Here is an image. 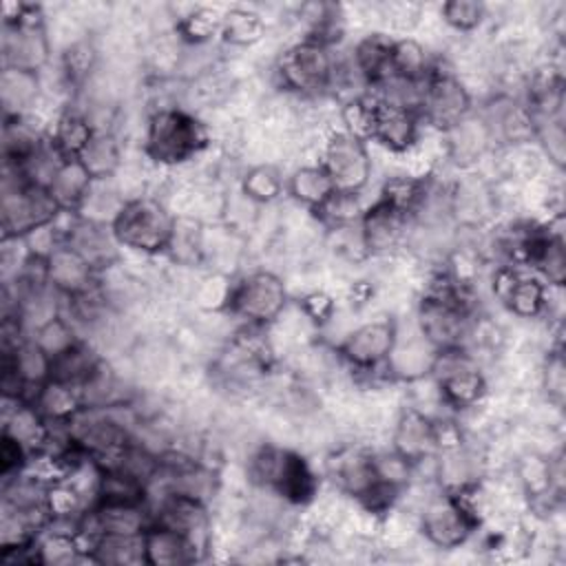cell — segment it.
<instances>
[{
    "label": "cell",
    "mask_w": 566,
    "mask_h": 566,
    "mask_svg": "<svg viewBox=\"0 0 566 566\" xmlns=\"http://www.w3.org/2000/svg\"><path fill=\"white\" fill-rule=\"evenodd\" d=\"M245 475L252 486L290 506L312 504L321 489V480L310 460L303 453L274 442H263L248 455Z\"/></svg>",
    "instance_id": "obj_1"
},
{
    "label": "cell",
    "mask_w": 566,
    "mask_h": 566,
    "mask_svg": "<svg viewBox=\"0 0 566 566\" xmlns=\"http://www.w3.org/2000/svg\"><path fill=\"white\" fill-rule=\"evenodd\" d=\"M212 144L208 124L184 106H157L144 128L142 153L157 166L177 168Z\"/></svg>",
    "instance_id": "obj_2"
},
{
    "label": "cell",
    "mask_w": 566,
    "mask_h": 566,
    "mask_svg": "<svg viewBox=\"0 0 566 566\" xmlns=\"http://www.w3.org/2000/svg\"><path fill=\"white\" fill-rule=\"evenodd\" d=\"M175 223L177 212L166 201L153 195H139L124 201L111 228L122 248L144 256H157L168 252Z\"/></svg>",
    "instance_id": "obj_3"
},
{
    "label": "cell",
    "mask_w": 566,
    "mask_h": 566,
    "mask_svg": "<svg viewBox=\"0 0 566 566\" xmlns=\"http://www.w3.org/2000/svg\"><path fill=\"white\" fill-rule=\"evenodd\" d=\"M290 292L285 281L265 268L250 270L230 281L223 314L241 321V325L272 327L287 310Z\"/></svg>",
    "instance_id": "obj_4"
},
{
    "label": "cell",
    "mask_w": 566,
    "mask_h": 566,
    "mask_svg": "<svg viewBox=\"0 0 566 566\" xmlns=\"http://www.w3.org/2000/svg\"><path fill=\"white\" fill-rule=\"evenodd\" d=\"M53 44L46 18L38 4H4L2 66L42 73L51 62Z\"/></svg>",
    "instance_id": "obj_5"
},
{
    "label": "cell",
    "mask_w": 566,
    "mask_h": 566,
    "mask_svg": "<svg viewBox=\"0 0 566 566\" xmlns=\"http://www.w3.org/2000/svg\"><path fill=\"white\" fill-rule=\"evenodd\" d=\"M336 53L312 40H296L283 49L274 64L279 88L298 99L327 95L336 66Z\"/></svg>",
    "instance_id": "obj_6"
},
{
    "label": "cell",
    "mask_w": 566,
    "mask_h": 566,
    "mask_svg": "<svg viewBox=\"0 0 566 566\" xmlns=\"http://www.w3.org/2000/svg\"><path fill=\"white\" fill-rule=\"evenodd\" d=\"M0 214L2 237L22 239L42 226L55 223L62 214V208L49 188L29 184L13 168L4 166Z\"/></svg>",
    "instance_id": "obj_7"
},
{
    "label": "cell",
    "mask_w": 566,
    "mask_h": 566,
    "mask_svg": "<svg viewBox=\"0 0 566 566\" xmlns=\"http://www.w3.org/2000/svg\"><path fill=\"white\" fill-rule=\"evenodd\" d=\"M396 334H398V318L394 316L369 318L347 329L343 338L334 345V354L354 374L385 378L382 369L394 349Z\"/></svg>",
    "instance_id": "obj_8"
},
{
    "label": "cell",
    "mask_w": 566,
    "mask_h": 566,
    "mask_svg": "<svg viewBox=\"0 0 566 566\" xmlns=\"http://www.w3.org/2000/svg\"><path fill=\"white\" fill-rule=\"evenodd\" d=\"M473 113V97L462 77L442 66L440 60L422 82L418 115L422 126H431L438 133H447Z\"/></svg>",
    "instance_id": "obj_9"
},
{
    "label": "cell",
    "mask_w": 566,
    "mask_h": 566,
    "mask_svg": "<svg viewBox=\"0 0 566 566\" xmlns=\"http://www.w3.org/2000/svg\"><path fill=\"white\" fill-rule=\"evenodd\" d=\"M318 164L338 192L363 195L374 172V159L367 142L347 133L345 128L327 133L318 153Z\"/></svg>",
    "instance_id": "obj_10"
},
{
    "label": "cell",
    "mask_w": 566,
    "mask_h": 566,
    "mask_svg": "<svg viewBox=\"0 0 566 566\" xmlns=\"http://www.w3.org/2000/svg\"><path fill=\"white\" fill-rule=\"evenodd\" d=\"M367 97H369L367 142H374L394 155L411 153L418 146L420 133H422V119L418 111L382 99L374 93H367Z\"/></svg>",
    "instance_id": "obj_11"
},
{
    "label": "cell",
    "mask_w": 566,
    "mask_h": 566,
    "mask_svg": "<svg viewBox=\"0 0 566 566\" xmlns=\"http://www.w3.org/2000/svg\"><path fill=\"white\" fill-rule=\"evenodd\" d=\"M493 294L500 305L517 318H542L548 312L551 287L533 272L517 265H497L493 272Z\"/></svg>",
    "instance_id": "obj_12"
},
{
    "label": "cell",
    "mask_w": 566,
    "mask_h": 566,
    "mask_svg": "<svg viewBox=\"0 0 566 566\" xmlns=\"http://www.w3.org/2000/svg\"><path fill=\"white\" fill-rule=\"evenodd\" d=\"M413 219L380 197L369 203L358 221V232L367 256H389L405 248Z\"/></svg>",
    "instance_id": "obj_13"
},
{
    "label": "cell",
    "mask_w": 566,
    "mask_h": 566,
    "mask_svg": "<svg viewBox=\"0 0 566 566\" xmlns=\"http://www.w3.org/2000/svg\"><path fill=\"white\" fill-rule=\"evenodd\" d=\"M153 522L166 524L188 535L201 551L208 548L212 537L210 504L179 491H161L155 506H150Z\"/></svg>",
    "instance_id": "obj_14"
},
{
    "label": "cell",
    "mask_w": 566,
    "mask_h": 566,
    "mask_svg": "<svg viewBox=\"0 0 566 566\" xmlns=\"http://www.w3.org/2000/svg\"><path fill=\"white\" fill-rule=\"evenodd\" d=\"M389 442H391L389 449H394L398 455H402L416 469H420L424 462L433 460L440 451L438 433H436V416H429L427 411L413 405L402 407L394 420Z\"/></svg>",
    "instance_id": "obj_15"
},
{
    "label": "cell",
    "mask_w": 566,
    "mask_h": 566,
    "mask_svg": "<svg viewBox=\"0 0 566 566\" xmlns=\"http://www.w3.org/2000/svg\"><path fill=\"white\" fill-rule=\"evenodd\" d=\"M64 243L73 248L95 272H104L122 261L119 243L113 234L111 223L93 221L69 212V223L62 226Z\"/></svg>",
    "instance_id": "obj_16"
},
{
    "label": "cell",
    "mask_w": 566,
    "mask_h": 566,
    "mask_svg": "<svg viewBox=\"0 0 566 566\" xmlns=\"http://www.w3.org/2000/svg\"><path fill=\"white\" fill-rule=\"evenodd\" d=\"M371 455L374 451L358 444H343L327 455L325 473L338 493L360 502L378 484Z\"/></svg>",
    "instance_id": "obj_17"
},
{
    "label": "cell",
    "mask_w": 566,
    "mask_h": 566,
    "mask_svg": "<svg viewBox=\"0 0 566 566\" xmlns=\"http://www.w3.org/2000/svg\"><path fill=\"white\" fill-rule=\"evenodd\" d=\"M436 352L438 349L420 334V329L413 323L409 336H402V332L398 329L394 349L385 363L382 374L387 380H398L407 385L424 380L429 378Z\"/></svg>",
    "instance_id": "obj_18"
},
{
    "label": "cell",
    "mask_w": 566,
    "mask_h": 566,
    "mask_svg": "<svg viewBox=\"0 0 566 566\" xmlns=\"http://www.w3.org/2000/svg\"><path fill=\"white\" fill-rule=\"evenodd\" d=\"M144 555L146 566H184L199 562L203 551L184 533L150 522L144 531Z\"/></svg>",
    "instance_id": "obj_19"
},
{
    "label": "cell",
    "mask_w": 566,
    "mask_h": 566,
    "mask_svg": "<svg viewBox=\"0 0 566 566\" xmlns=\"http://www.w3.org/2000/svg\"><path fill=\"white\" fill-rule=\"evenodd\" d=\"M46 276L64 298L84 294L97 283V272L66 243L57 245L46 259Z\"/></svg>",
    "instance_id": "obj_20"
},
{
    "label": "cell",
    "mask_w": 566,
    "mask_h": 566,
    "mask_svg": "<svg viewBox=\"0 0 566 566\" xmlns=\"http://www.w3.org/2000/svg\"><path fill=\"white\" fill-rule=\"evenodd\" d=\"M42 73L2 66L0 71V104L4 119L29 117L33 115L40 97H42Z\"/></svg>",
    "instance_id": "obj_21"
},
{
    "label": "cell",
    "mask_w": 566,
    "mask_h": 566,
    "mask_svg": "<svg viewBox=\"0 0 566 566\" xmlns=\"http://www.w3.org/2000/svg\"><path fill=\"white\" fill-rule=\"evenodd\" d=\"M442 135H444L447 157L455 166H464V168L480 161L486 155L489 146L495 142L484 117H478L473 113Z\"/></svg>",
    "instance_id": "obj_22"
},
{
    "label": "cell",
    "mask_w": 566,
    "mask_h": 566,
    "mask_svg": "<svg viewBox=\"0 0 566 566\" xmlns=\"http://www.w3.org/2000/svg\"><path fill=\"white\" fill-rule=\"evenodd\" d=\"M394 38L396 35H389L385 31H371L363 35L349 53L356 71L360 73V77L367 82L369 88H376L389 77H394V69H391Z\"/></svg>",
    "instance_id": "obj_23"
},
{
    "label": "cell",
    "mask_w": 566,
    "mask_h": 566,
    "mask_svg": "<svg viewBox=\"0 0 566 566\" xmlns=\"http://www.w3.org/2000/svg\"><path fill=\"white\" fill-rule=\"evenodd\" d=\"M93 135H95L93 122L77 106L62 108L46 133L51 146L64 159H77L80 153L86 148V144L93 139Z\"/></svg>",
    "instance_id": "obj_24"
},
{
    "label": "cell",
    "mask_w": 566,
    "mask_h": 566,
    "mask_svg": "<svg viewBox=\"0 0 566 566\" xmlns=\"http://www.w3.org/2000/svg\"><path fill=\"white\" fill-rule=\"evenodd\" d=\"M334 192V184L318 161L301 164L285 175V195L310 212L318 210Z\"/></svg>",
    "instance_id": "obj_25"
},
{
    "label": "cell",
    "mask_w": 566,
    "mask_h": 566,
    "mask_svg": "<svg viewBox=\"0 0 566 566\" xmlns=\"http://www.w3.org/2000/svg\"><path fill=\"white\" fill-rule=\"evenodd\" d=\"M88 562L111 564V566H142L146 564L144 555V533L139 535H119L104 533L86 542Z\"/></svg>",
    "instance_id": "obj_26"
},
{
    "label": "cell",
    "mask_w": 566,
    "mask_h": 566,
    "mask_svg": "<svg viewBox=\"0 0 566 566\" xmlns=\"http://www.w3.org/2000/svg\"><path fill=\"white\" fill-rule=\"evenodd\" d=\"M77 161L86 168L93 181L113 179L124 166L122 142L115 135V130H95L93 139L80 153Z\"/></svg>",
    "instance_id": "obj_27"
},
{
    "label": "cell",
    "mask_w": 566,
    "mask_h": 566,
    "mask_svg": "<svg viewBox=\"0 0 566 566\" xmlns=\"http://www.w3.org/2000/svg\"><path fill=\"white\" fill-rule=\"evenodd\" d=\"M29 402L35 405L46 422H69L84 407L80 387L55 378H49L44 385H40Z\"/></svg>",
    "instance_id": "obj_28"
},
{
    "label": "cell",
    "mask_w": 566,
    "mask_h": 566,
    "mask_svg": "<svg viewBox=\"0 0 566 566\" xmlns=\"http://www.w3.org/2000/svg\"><path fill=\"white\" fill-rule=\"evenodd\" d=\"M150 486L135 473L122 467H102L95 502H117V504H148Z\"/></svg>",
    "instance_id": "obj_29"
},
{
    "label": "cell",
    "mask_w": 566,
    "mask_h": 566,
    "mask_svg": "<svg viewBox=\"0 0 566 566\" xmlns=\"http://www.w3.org/2000/svg\"><path fill=\"white\" fill-rule=\"evenodd\" d=\"M93 186V177L77 159H64L55 170L49 190L62 212H77Z\"/></svg>",
    "instance_id": "obj_30"
},
{
    "label": "cell",
    "mask_w": 566,
    "mask_h": 566,
    "mask_svg": "<svg viewBox=\"0 0 566 566\" xmlns=\"http://www.w3.org/2000/svg\"><path fill=\"white\" fill-rule=\"evenodd\" d=\"M239 192L254 206H270L285 195V175L272 161L252 164L239 179Z\"/></svg>",
    "instance_id": "obj_31"
},
{
    "label": "cell",
    "mask_w": 566,
    "mask_h": 566,
    "mask_svg": "<svg viewBox=\"0 0 566 566\" xmlns=\"http://www.w3.org/2000/svg\"><path fill=\"white\" fill-rule=\"evenodd\" d=\"M268 31L265 18L245 7H230L221 13V29L219 38L230 44V46H254L256 42L263 40Z\"/></svg>",
    "instance_id": "obj_32"
},
{
    "label": "cell",
    "mask_w": 566,
    "mask_h": 566,
    "mask_svg": "<svg viewBox=\"0 0 566 566\" xmlns=\"http://www.w3.org/2000/svg\"><path fill=\"white\" fill-rule=\"evenodd\" d=\"M102 360L104 356L93 347V343L82 338L80 343L53 358L51 378L69 382L73 387H82V382L97 369Z\"/></svg>",
    "instance_id": "obj_33"
},
{
    "label": "cell",
    "mask_w": 566,
    "mask_h": 566,
    "mask_svg": "<svg viewBox=\"0 0 566 566\" xmlns=\"http://www.w3.org/2000/svg\"><path fill=\"white\" fill-rule=\"evenodd\" d=\"M436 62L438 60L427 51V46L418 38L413 35L394 38V51H391L394 77L422 82L431 73Z\"/></svg>",
    "instance_id": "obj_34"
},
{
    "label": "cell",
    "mask_w": 566,
    "mask_h": 566,
    "mask_svg": "<svg viewBox=\"0 0 566 566\" xmlns=\"http://www.w3.org/2000/svg\"><path fill=\"white\" fill-rule=\"evenodd\" d=\"M221 29V13L210 7H190L186 13L177 15L172 22V31L179 42L188 46H206Z\"/></svg>",
    "instance_id": "obj_35"
},
{
    "label": "cell",
    "mask_w": 566,
    "mask_h": 566,
    "mask_svg": "<svg viewBox=\"0 0 566 566\" xmlns=\"http://www.w3.org/2000/svg\"><path fill=\"white\" fill-rule=\"evenodd\" d=\"M99 51L91 38H77L60 53V71L69 86H82L97 71Z\"/></svg>",
    "instance_id": "obj_36"
},
{
    "label": "cell",
    "mask_w": 566,
    "mask_h": 566,
    "mask_svg": "<svg viewBox=\"0 0 566 566\" xmlns=\"http://www.w3.org/2000/svg\"><path fill=\"white\" fill-rule=\"evenodd\" d=\"M365 203L360 199V195L354 192H334L318 210H314V217L327 228V230H336V228H347V226H356L365 212Z\"/></svg>",
    "instance_id": "obj_37"
},
{
    "label": "cell",
    "mask_w": 566,
    "mask_h": 566,
    "mask_svg": "<svg viewBox=\"0 0 566 566\" xmlns=\"http://www.w3.org/2000/svg\"><path fill=\"white\" fill-rule=\"evenodd\" d=\"M539 387L546 402L555 409H562L566 398V363L562 343L548 345V352L544 354V360L539 365Z\"/></svg>",
    "instance_id": "obj_38"
},
{
    "label": "cell",
    "mask_w": 566,
    "mask_h": 566,
    "mask_svg": "<svg viewBox=\"0 0 566 566\" xmlns=\"http://www.w3.org/2000/svg\"><path fill=\"white\" fill-rule=\"evenodd\" d=\"M489 18V9L478 0H449L440 4V20L455 33H473Z\"/></svg>",
    "instance_id": "obj_39"
},
{
    "label": "cell",
    "mask_w": 566,
    "mask_h": 566,
    "mask_svg": "<svg viewBox=\"0 0 566 566\" xmlns=\"http://www.w3.org/2000/svg\"><path fill=\"white\" fill-rule=\"evenodd\" d=\"M31 338L51 356H60L62 352H66L69 347H73L75 343L82 340V334L77 332V327L71 323V318H66L64 314L53 316L51 321H46L44 325H40Z\"/></svg>",
    "instance_id": "obj_40"
},
{
    "label": "cell",
    "mask_w": 566,
    "mask_h": 566,
    "mask_svg": "<svg viewBox=\"0 0 566 566\" xmlns=\"http://www.w3.org/2000/svg\"><path fill=\"white\" fill-rule=\"evenodd\" d=\"M298 312L314 327H325L336 316V301L325 290H310L296 301Z\"/></svg>",
    "instance_id": "obj_41"
},
{
    "label": "cell",
    "mask_w": 566,
    "mask_h": 566,
    "mask_svg": "<svg viewBox=\"0 0 566 566\" xmlns=\"http://www.w3.org/2000/svg\"><path fill=\"white\" fill-rule=\"evenodd\" d=\"M29 460H31L29 451L18 440L2 433V440H0V475H2V480L22 473L27 469Z\"/></svg>",
    "instance_id": "obj_42"
}]
</instances>
